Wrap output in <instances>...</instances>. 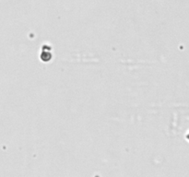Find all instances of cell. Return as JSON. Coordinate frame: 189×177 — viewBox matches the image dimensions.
I'll list each match as a JSON object with an SVG mask.
<instances>
[{"label": "cell", "mask_w": 189, "mask_h": 177, "mask_svg": "<svg viewBox=\"0 0 189 177\" xmlns=\"http://www.w3.org/2000/svg\"><path fill=\"white\" fill-rule=\"evenodd\" d=\"M187 139H189V135H188V136H187Z\"/></svg>", "instance_id": "cell-1"}]
</instances>
